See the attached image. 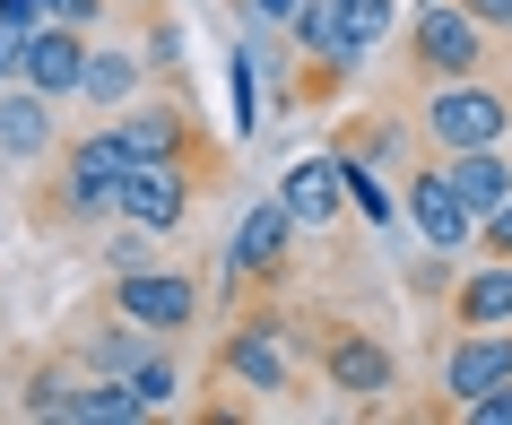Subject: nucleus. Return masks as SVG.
<instances>
[{
    "label": "nucleus",
    "instance_id": "nucleus-31",
    "mask_svg": "<svg viewBox=\"0 0 512 425\" xmlns=\"http://www.w3.org/2000/svg\"><path fill=\"white\" fill-rule=\"evenodd\" d=\"M0 18H9V27H35V18H44V0H0Z\"/></svg>",
    "mask_w": 512,
    "mask_h": 425
},
{
    "label": "nucleus",
    "instance_id": "nucleus-9",
    "mask_svg": "<svg viewBox=\"0 0 512 425\" xmlns=\"http://www.w3.org/2000/svg\"><path fill=\"white\" fill-rule=\"evenodd\" d=\"M400 209H408V226L426 235V252H443V261H469V235H478V217L460 209V191H452V174H443V157H417L400 165Z\"/></svg>",
    "mask_w": 512,
    "mask_h": 425
},
{
    "label": "nucleus",
    "instance_id": "nucleus-25",
    "mask_svg": "<svg viewBox=\"0 0 512 425\" xmlns=\"http://www.w3.org/2000/svg\"><path fill=\"white\" fill-rule=\"evenodd\" d=\"M113 9H131V0H44V18H61V27H105Z\"/></svg>",
    "mask_w": 512,
    "mask_h": 425
},
{
    "label": "nucleus",
    "instance_id": "nucleus-1",
    "mask_svg": "<svg viewBox=\"0 0 512 425\" xmlns=\"http://www.w3.org/2000/svg\"><path fill=\"white\" fill-rule=\"evenodd\" d=\"M113 131H122V148H131V165H191V174H226V139L209 131V113H200V96H191V79H148L122 113H105Z\"/></svg>",
    "mask_w": 512,
    "mask_h": 425
},
{
    "label": "nucleus",
    "instance_id": "nucleus-28",
    "mask_svg": "<svg viewBox=\"0 0 512 425\" xmlns=\"http://www.w3.org/2000/svg\"><path fill=\"white\" fill-rule=\"evenodd\" d=\"M243 9V27H261V35H287V18H296V0H235Z\"/></svg>",
    "mask_w": 512,
    "mask_h": 425
},
{
    "label": "nucleus",
    "instance_id": "nucleus-23",
    "mask_svg": "<svg viewBox=\"0 0 512 425\" xmlns=\"http://www.w3.org/2000/svg\"><path fill=\"white\" fill-rule=\"evenodd\" d=\"M139 261H157V235H148V226H131V217H113V235H105V269H139Z\"/></svg>",
    "mask_w": 512,
    "mask_h": 425
},
{
    "label": "nucleus",
    "instance_id": "nucleus-26",
    "mask_svg": "<svg viewBox=\"0 0 512 425\" xmlns=\"http://www.w3.org/2000/svg\"><path fill=\"white\" fill-rule=\"evenodd\" d=\"M460 417H469V425H512V373L495 382V391H478L469 408H460Z\"/></svg>",
    "mask_w": 512,
    "mask_h": 425
},
{
    "label": "nucleus",
    "instance_id": "nucleus-21",
    "mask_svg": "<svg viewBox=\"0 0 512 425\" xmlns=\"http://www.w3.org/2000/svg\"><path fill=\"white\" fill-rule=\"evenodd\" d=\"M391 27H400V0H339V35H348L356 61H374L391 44Z\"/></svg>",
    "mask_w": 512,
    "mask_h": 425
},
{
    "label": "nucleus",
    "instance_id": "nucleus-12",
    "mask_svg": "<svg viewBox=\"0 0 512 425\" xmlns=\"http://www.w3.org/2000/svg\"><path fill=\"white\" fill-rule=\"evenodd\" d=\"M79 61H87V27H61V18H35L27 27V53H18V87L35 96H70L79 87Z\"/></svg>",
    "mask_w": 512,
    "mask_h": 425
},
{
    "label": "nucleus",
    "instance_id": "nucleus-2",
    "mask_svg": "<svg viewBox=\"0 0 512 425\" xmlns=\"http://www.w3.org/2000/svg\"><path fill=\"white\" fill-rule=\"evenodd\" d=\"M209 382L226 391H252V399H287L304 382V347H296V313L278 304V295H252L235 304V321L217 330L209 347Z\"/></svg>",
    "mask_w": 512,
    "mask_h": 425
},
{
    "label": "nucleus",
    "instance_id": "nucleus-6",
    "mask_svg": "<svg viewBox=\"0 0 512 425\" xmlns=\"http://www.w3.org/2000/svg\"><path fill=\"white\" fill-rule=\"evenodd\" d=\"M504 44L460 9V0H417V18L400 27V79L434 87V79H469V70H495Z\"/></svg>",
    "mask_w": 512,
    "mask_h": 425
},
{
    "label": "nucleus",
    "instance_id": "nucleus-5",
    "mask_svg": "<svg viewBox=\"0 0 512 425\" xmlns=\"http://www.w3.org/2000/svg\"><path fill=\"white\" fill-rule=\"evenodd\" d=\"M296 347H304V373H313L322 391H339L348 408H382V399L400 391V356L348 313H322V321L296 313Z\"/></svg>",
    "mask_w": 512,
    "mask_h": 425
},
{
    "label": "nucleus",
    "instance_id": "nucleus-17",
    "mask_svg": "<svg viewBox=\"0 0 512 425\" xmlns=\"http://www.w3.org/2000/svg\"><path fill=\"white\" fill-rule=\"evenodd\" d=\"M0 148L18 165H44L61 148V131H53V96H35V87H18L9 79V96H0Z\"/></svg>",
    "mask_w": 512,
    "mask_h": 425
},
{
    "label": "nucleus",
    "instance_id": "nucleus-18",
    "mask_svg": "<svg viewBox=\"0 0 512 425\" xmlns=\"http://www.w3.org/2000/svg\"><path fill=\"white\" fill-rule=\"evenodd\" d=\"M330 157H348V165H408L417 157V131H408L400 113H374V122H339V131H330Z\"/></svg>",
    "mask_w": 512,
    "mask_h": 425
},
{
    "label": "nucleus",
    "instance_id": "nucleus-10",
    "mask_svg": "<svg viewBox=\"0 0 512 425\" xmlns=\"http://www.w3.org/2000/svg\"><path fill=\"white\" fill-rule=\"evenodd\" d=\"M200 191H217V183H209V174H191V165H122L113 217H131V226H148V235H174V226H191Z\"/></svg>",
    "mask_w": 512,
    "mask_h": 425
},
{
    "label": "nucleus",
    "instance_id": "nucleus-3",
    "mask_svg": "<svg viewBox=\"0 0 512 425\" xmlns=\"http://www.w3.org/2000/svg\"><path fill=\"white\" fill-rule=\"evenodd\" d=\"M408 131L426 157L452 148H512V79L504 70H469V79L408 87Z\"/></svg>",
    "mask_w": 512,
    "mask_h": 425
},
{
    "label": "nucleus",
    "instance_id": "nucleus-27",
    "mask_svg": "<svg viewBox=\"0 0 512 425\" xmlns=\"http://www.w3.org/2000/svg\"><path fill=\"white\" fill-rule=\"evenodd\" d=\"M235 131H261V96H252V53H235Z\"/></svg>",
    "mask_w": 512,
    "mask_h": 425
},
{
    "label": "nucleus",
    "instance_id": "nucleus-7",
    "mask_svg": "<svg viewBox=\"0 0 512 425\" xmlns=\"http://www.w3.org/2000/svg\"><path fill=\"white\" fill-rule=\"evenodd\" d=\"M96 313H122L131 330L148 339H191L209 321V287L191 269H165V261H139V269H105V304Z\"/></svg>",
    "mask_w": 512,
    "mask_h": 425
},
{
    "label": "nucleus",
    "instance_id": "nucleus-8",
    "mask_svg": "<svg viewBox=\"0 0 512 425\" xmlns=\"http://www.w3.org/2000/svg\"><path fill=\"white\" fill-rule=\"evenodd\" d=\"M287 278H296V217L278 209V200H261V209L235 226V243H226V295H235V304L287 295Z\"/></svg>",
    "mask_w": 512,
    "mask_h": 425
},
{
    "label": "nucleus",
    "instance_id": "nucleus-16",
    "mask_svg": "<svg viewBox=\"0 0 512 425\" xmlns=\"http://www.w3.org/2000/svg\"><path fill=\"white\" fill-rule=\"evenodd\" d=\"M148 347H165V339L131 330L122 313H79V330H70V347H61V356H70L79 373H131Z\"/></svg>",
    "mask_w": 512,
    "mask_h": 425
},
{
    "label": "nucleus",
    "instance_id": "nucleus-4",
    "mask_svg": "<svg viewBox=\"0 0 512 425\" xmlns=\"http://www.w3.org/2000/svg\"><path fill=\"white\" fill-rule=\"evenodd\" d=\"M44 165H53V174H44V200H35V217H44L53 235L113 226V183H122V165H131V148H122V131H113V122H87V131H70Z\"/></svg>",
    "mask_w": 512,
    "mask_h": 425
},
{
    "label": "nucleus",
    "instance_id": "nucleus-19",
    "mask_svg": "<svg viewBox=\"0 0 512 425\" xmlns=\"http://www.w3.org/2000/svg\"><path fill=\"white\" fill-rule=\"evenodd\" d=\"M443 174H452V191H460L469 217H486L495 200H512V148H452Z\"/></svg>",
    "mask_w": 512,
    "mask_h": 425
},
{
    "label": "nucleus",
    "instance_id": "nucleus-29",
    "mask_svg": "<svg viewBox=\"0 0 512 425\" xmlns=\"http://www.w3.org/2000/svg\"><path fill=\"white\" fill-rule=\"evenodd\" d=\"M460 9H469V18H478V27L495 35L504 53H512V0H460Z\"/></svg>",
    "mask_w": 512,
    "mask_h": 425
},
{
    "label": "nucleus",
    "instance_id": "nucleus-24",
    "mask_svg": "<svg viewBox=\"0 0 512 425\" xmlns=\"http://www.w3.org/2000/svg\"><path fill=\"white\" fill-rule=\"evenodd\" d=\"M469 252H478V261H512V200H495V209L478 217V235H469Z\"/></svg>",
    "mask_w": 512,
    "mask_h": 425
},
{
    "label": "nucleus",
    "instance_id": "nucleus-14",
    "mask_svg": "<svg viewBox=\"0 0 512 425\" xmlns=\"http://www.w3.org/2000/svg\"><path fill=\"white\" fill-rule=\"evenodd\" d=\"M278 209L296 217V235H339V217H348V174H339V157H304L278 183Z\"/></svg>",
    "mask_w": 512,
    "mask_h": 425
},
{
    "label": "nucleus",
    "instance_id": "nucleus-11",
    "mask_svg": "<svg viewBox=\"0 0 512 425\" xmlns=\"http://www.w3.org/2000/svg\"><path fill=\"white\" fill-rule=\"evenodd\" d=\"M512 373V321L504 330H452V347H443V408H469L478 391H495Z\"/></svg>",
    "mask_w": 512,
    "mask_h": 425
},
{
    "label": "nucleus",
    "instance_id": "nucleus-20",
    "mask_svg": "<svg viewBox=\"0 0 512 425\" xmlns=\"http://www.w3.org/2000/svg\"><path fill=\"white\" fill-rule=\"evenodd\" d=\"M70 391H79V365L53 347V356H35V365L18 373V399H9V408H18V417H61Z\"/></svg>",
    "mask_w": 512,
    "mask_h": 425
},
{
    "label": "nucleus",
    "instance_id": "nucleus-30",
    "mask_svg": "<svg viewBox=\"0 0 512 425\" xmlns=\"http://www.w3.org/2000/svg\"><path fill=\"white\" fill-rule=\"evenodd\" d=\"M18 53H27V27H9V18H0V87L18 79Z\"/></svg>",
    "mask_w": 512,
    "mask_h": 425
},
{
    "label": "nucleus",
    "instance_id": "nucleus-13",
    "mask_svg": "<svg viewBox=\"0 0 512 425\" xmlns=\"http://www.w3.org/2000/svg\"><path fill=\"white\" fill-rule=\"evenodd\" d=\"M443 313H452V330H504L512 321V261H469L452 269V287H443Z\"/></svg>",
    "mask_w": 512,
    "mask_h": 425
},
{
    "label": "nucleus",
    "instance_id": "nucleus-22",
    "mask_svg": "<svg viewBox=\"0 0 512 425\" xmlns=\"http://www.w3.org/2000/svg\"><path fill=\"white\" fill-rule=\"evenodd\" d=\"M122 382L139 391V408H148V417H157V408H174V391H183V365H174V339H165V347H148V356H139V365L122 373Z\"/></svg>",
    "mask_w": 512,
    "mask_h": 425
},
{
    "label": "nucleus",
    "instance_id": "nucleus-15",
    "mask_svg": "<svg viewBox=\"0 0 512 425\" xmlns=\"http://www.w3.org/2000/svg\"><path fill=\"white\" fill-rule=\"evenodd\" d=\"M139 87H148V53H139V44H87L79 87H70V96H79L87 113H122Z\"/></svg>",
    "mask_w": 512,
    "mask_h": 425
}]
</instances>
